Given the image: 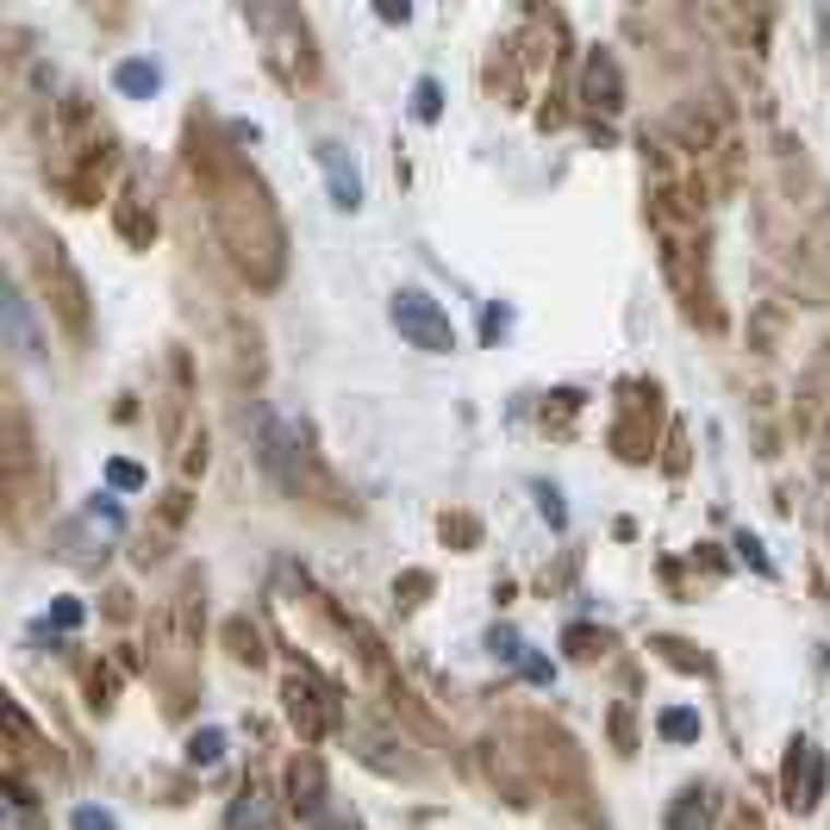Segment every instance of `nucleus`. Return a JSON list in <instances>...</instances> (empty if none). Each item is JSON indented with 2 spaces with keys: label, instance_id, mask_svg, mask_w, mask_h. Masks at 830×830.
Here are the masks:
<instances>
[{
  "label": "nucleus",
  "instance_id": "obj_6",
  "mask_svg": "<svg viewBox=\"0 0 830 830\" xmlns=\"http://www.w3.org/2000/svg\"><path fill=\"white\" fill-rule=\"evenodd\" d=\"M225 830H275V799L262 786H244L232 811H225Z\"/></svg>",
  "mask_w": 830,
  "mask_h": 830
},
{
  "label": "nucleus",
  "instance_id": "obj_8",
  "mask_svg": "<svg viewBox=\"0 0 830 830\" xmlns=\"http://www.w3.org/2000/svg\"><path fill=\"white\" fill-rule=\"evenodd\" d=\"M706 799H712L706 786H687V793H680V806H675V818H668V830H706V825H712V806H706Z\"/></svg>",
  "mask_w": 830,
  "mask_h": 830
},
{
  "label": "nucleus",
  "instance_id": "obj_4",
  "mask_svg": "<svg viewBox=\"0 0 830 830\" xmlns=\"http://www.w3.org/2000/svg\"><path fill=\"white\" fill-rule=\"evenodd\" d=\"M487 650L500 655V662H512V668H519V675H531V680H556V668H549L544 655H531V643H524L519 631H512V625H494V631H487Z\"/></svg>",
  "mask_w": 830,
  "mask_h": 830
},
{
  "label": "nucleus",
  "instance_id": "obj_7",
  "mask_svg": "<svg viewBox=\"0 0 830 830\" xmlns=\"http://www.w3.org/2000/svg\"><path fill=\"white\" fill-rule=\"evenodd\" d=\"M112 82H119V94H131V100H151L156 87H163V69L144 63V57H131V63L112 69Z\"/></svg>",
  "mask_w": 830,
  "mask_h": 830
},
{
  "label": "nucleus",
  "instance_id": "obj_2",
  "mask_svg": "<svg viewBox=\"0 0 830 830\" xmlns=\"http://www.w3.org/2000/svg\"><path fill=\"white\" fill-rule=\"evenodd\" d=\"M825 799V756H818V743H793V756H786V806L793 811H811Z\"/></svg>",
  "mask_w": 830,
  "mask_h": 830
},
{
  "label": "nucleus",
  "instance_id": "obj_10",
  "mask_svg": "<svg viewBox=\"0 0 830 830\" xmlns=\"http://www.w3.org/2000/svg\"><path fill=\"white\" fill-rule=\"evenodd\" d=\"M218 756H225V731H194L188 737V762L194 768H213Z\"/></svg>",
  "mask_w": 830,
  "mask_h": 830
},
{
  "label": "nucleus",
  "instance_id": "obj_1",
  "mask_svg": "<svg viewBox=\"0 0 830 830\" xmlns=\"http://www.w3.org/2000/svg\"><path fill=\"white\" fill-rule=\"evenodd\" d=\"M388 319H393V331H400L413 349H425V356H450V349H456V325H450V312H443L431 294H418V287L393 294Z\"/></svg>",
  "mask_w": 830,
  "mask_h": 830
},
{
  "label": "nucleus",
  "instance_id": "obj_11",
  "mask_svg": "<svg viewBox=\"0 0 830 830\" xmlns=\"http://www.w3.org/2000/svg\"><path fill=\"white\" fill-rule=\"evenodd\" d=\"M662 737H668V743H693L699 737V712H687V706L662 712Z\"/></svg>",
  "mask_w": 830,
  "mask_h": 830
},
{
  "label": "nucleus",
  "instance_id": "obj_5",
  "mask_svg": "<svg viewBox=\"0 0 830 830\" xmlns=\"http://www.w3.org/2000/svg\"><path fill=\"white\" fill-rule=\"evenodd\" d=\"M287 793H294V811H300L306 825L319 818V811L331 806L325 793V774H319V762H294V774H287Z\"/></svg>",
  "mask_w": 830,
  "mask_h": 830
},
{
  "label": "nucleus",
  "instance_id": "obj_15",
  "mask_svg": "<svg viewBox=\"0 0 830 830\" xmlns=\"http://www.w3.org/2000/svg\"><path fill=\"white\" fill-rule=\"evenodd\" d=\"M537 506H544V519H549V524H568V512H562V494H556L549 481H537Z\"/></svg>",
  "mask_w": 830,
  "mask_h": 830
},
{
  "label": "nucleus",
  "instance_id": "obj_12",
  "mask_svg": "<svg viewBox=\"0 0 830 830\" xmlns=\"http://www.w3.org/2000/svg\"><path fill=\"white\" fill-rule=\"evenodd\" d=\"M437 107H443V94H437V82L425 75V82L413 87V119H425V126H431V119H437Z\"/></svg>",
  "mask_w": 830,
  "mask_h": 830
},
{
  "label": "nucleus",
  "instance_id": "obj_19",
  "mask_svg": "<svg viewBox=\"0 0 830 830\" xmlns=\"http://www.w3.org/2000/svg\"><path fill=\"white\" fill-rule=\"evenodd\" d=\"M506 325H512V312H506V306H487V319H481V331H487V337H500Z\"/></svg>",
  "mask_w": 830,
  "mask_h": 830
},
{
  "label": "nucleus",
  "instance_id": "obj_16",
  "mask_svg": "<svg viewBox=\"0 0 830 830\" xmlns=\"http://www.w3.org/2000/svg\"><path fill=\"white\" fill-rule=\"evenodd\" d=\"M312 830H363V825H356V818H349L344 806H325L319 818H312Z\"/></svg>",
  "mask_w": 830,
  "mask_h": 830
},
{
  "label": "nucleus",
  "instance_id": "obj_14",
  "mask_svg": "<svg viewBox=\"0 0 830 830\" xmlns=\"http://www.w3.org/2000/svg\"><path fill=\"white\" fill-rule=\"evenodd\" d=\"M7 830H32V799H25L20 786H13V799H7Z\"/></svg>",
  "mask_w": 830,
  "mask_h": 830
},
{
  "label": "nucleus",
  "instance_id": "obj_17",
  "mask_svg": "<svg viewBox=\"0 0 830 830\" xmlns=\"http://www.w3.org/2000/svg\"><path fill=\"white\" fill-rule=\"evenodd\" d=\"M50 625H57V631H75V625H82V606H75V600H57V606H50Z\"/></svg>",
  "mask_w": 830,
  "mask_h": 830
},
{
  "label": "nucleus",
  "instance_id": "obj_13",
  "mask_svg": "<svg viewBox=\"0 0 830 830\" xmlns=\"http://www.w3.org/2000/svg\"><path fill=\"white\" fill-rule=\"evenodd\" d=\"M69 825H75V830H119V818L100 811V806H75V811H69Z\"/></svg>",
  "mask_w": 830,
  "mask_h": 830
},
{
  "label": "nucleus",
  "instance_id": "obj_3",
  "mask_svg": "<svg viewBox=\"0 0 830 830\" xmlns=\"http://www.w3.org/2000/svg\"><path fill=\"white\" fill-rule=\"evenodd\" d=\"M319 169H325V181H331V206L356 213V206H363V169H356V156H349L337 138H319Z\"/></svg>",
  "mask_w": 830,
  "mask_h": 830
},
{
  "label": "nucleus",
  "instance_id": "obj_9",
  "mask_svg": "<svg viewBox=\"0 0 830 830\" xmlns=\"http://www.w3.org/2000/svg\"><path fill=\"white\" fill-rule=\"evenodd\" d=\"M7 337L20 356H38V337H32V319H25V300L20 294H7Z\"/></svg>",
  "mask_w": 830,
  "mask_h": 830
},
{
  "label": "nucleus",
  "instance_id": "obj_18",
  "mask_svg": "<svg viewBox=\"0 0 830 830\" xmlns=\"http://www.w3.org/2000/svg\"><path fill=\"white\" fill-rule=\"evenodd\" d=\"M107 475H112V487H144V469H131V462H112Z\"/></svg>",
  "mask_w": 830,
  "mask_h": 830
}]
</instances>
